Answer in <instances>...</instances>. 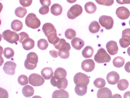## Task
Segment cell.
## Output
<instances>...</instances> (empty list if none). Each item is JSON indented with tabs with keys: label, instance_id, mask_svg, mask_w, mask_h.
Instances as JSON below:
<instances>
[{
	"label": "cell",
	"instance_id": "1",
	"mask_svg": "<svg viewBox=\"0 0 130 98\" xmlns=\"http://www.w3.org/2000/svg\"><path fill=\"white\" fill-rule=\"evenodd\" d=\"M38 61L37 54L34 52H30L27 55L24 63L25 68L28 70H33L36 68Z\"/></svg>",
	"mask_w": 130,
	"mask_h": 98
},
{
	"label": "cell",
	"instance_id": "2",
	"mask_svg": "<svg viewBox=\"0 0 130 98\" xmlns=\"http://www.w3.org/2000/svg\"><path fill=\"white\" fill-rule=\"evenodd\" d=\"M94 60L98 63H106L110 62L111 58L105 50L103 48H101L94 56Z\"/></svg>",
	"mask_w": 130,
	"mask_h": 98
},
{
	"label": "cell",
	"instance_id": "3",
	"mask_svg": "<svg viewBox=\"0 0 130 98\" xmlns=\"http://www.w3.org/2000/svg\"><path fill=\"white\" fill-rule=\"evenodd\" d=\"M25 22L26 25L32 29H37L40 26V21L34 13H29L26 18Z\"/></svg>",
	"mask_w": 130,
	"mask_h": 98
},
{
	"label": "cell",
	"instance_id": "4",
	"mask_svg": "<svg viewBox=\"0 0 130 98\" xmlns=\"http://www.w3.org/2000/svg\"><path fill=\"white\" fill-rule=\"evenodd\" d=\"M20 36L15 32L7 30L3 32L2 37L8 43L13 44L20 40Z\"/></svg>",
	"mask_w": 130,
	"mask_h": 98
},
{
	"label": "cell",
	"instance_id": "5",
	"mask_svg": "<svg viewBox=\"0 0 130 98\" xmlns=\"http://www.w3.org/2000/svg\"><path fill=\"white\" fill-rule=\"evenodd\" d=\"M50 81L52 86L59 89H64L68 86V81L66 78H58L54 76L51 78Z\"/></svg>",
	"mask_w": 130,
	"mask_h": 98
},
{
	"label": "cell",
	"instance_id": "6",
	"mask_svg": "<svg viewBox=\"0 0 130 98\" xmlns=\"http://www.w3.org/2000/svg\"><path fill=\"white\" fill-rule=\"evenodd\" d=\"M83 9L82 6L78 4L73 6L68 11L67 16L70 19H74L82 14Z\"/></svg>",
	"mask_w": 130,
	"mask_h": 98
},
{
	"label": "cell",
	"instance_id": "7",
	"mask_svg": "<svg viewBox=\"0 0 130 98\" xmlns=\"http://www.w3.org/2000/svg\"><path fill=\"white\" fill-rule=\"evenodd\" d=\"M99 21L101 26L106 30H110L113 27L114 21L110 16L102 15L99 18Z\"/></svg>",
	"mask_w": 130,
	"mask_h": 98
},
{
	"label": "cell",
	"instance_id": "8",
	"mask_svg": "<svg viewBox=\"0 0 130 98\" xmlns=\"http://www.w3.org/2000/svg\"><path fill=\"white\" fill-rule=\"evenodd\" d=\"M29 83L32 86L36 87L43 85L45 80L40 74L33 73L30 75L28 78Z\"/></svg>",
	"mask_w": 130,
	"mask_h": 98
},
{
	"label": "cell",
	"instance_id": "9",
	"mask_svg": "<svg viewBox=\"0 0 130 98\" xmlns=\"http://www.w3.org/2000/svg\"><path fill=\"white\" fill-rule=\"evenodd\" d=\"M120 45L126 48L130 45V28L125 29L122 33V38L119 40Z\"/></svg>",
	"mask_w": 130,
	"mask_h": 98
},
{
	"label": "cell",
	"instance_id": "10",
	"mask_svg": "<svg viewBox=\"0 0 130 98\" xmlns=\"http://www.w3.org/2000/svg\"><path fill=\"white\" fill-rule=\"evenodd\" d=\"M117 17L120 19L125 20L127 19L130 15V12L125 7L121 6L117 8L116 12Z\"/></svg>",
	"mask_w": 130,
	"mask_h": 98
},
{
	"label": "cell",
	"instance_id": "11",
	"mask_svg": "<svg viewBox=\"0 0 130 98\" xmlns=\"http://www.w3.org/2000/svg\"><path fill=\"white\" fill-rule=\"evenodd\" d=\"M73 80L75 84L82 83L88 85L90 83V79L88 76L86 74L82 73H76L74 76Z\"/></svg>",
	"mask_w": 130,
	"mask_h": 98
},
{
	"label": "cell",
	"instance_id": "12",
	"mask_svg": "<svg viewBox=\"0 0 130 98\" xmlns=\"http://www.w3.org/2000/svg\"><path fill=\"white\" fill-rule=\"evenodd\" d=\"M16 66L17 65L14 62L11 61H7L4 65L3 69L7 74L13 75L15 74Z\"/></svg>",
	"mask_w": 130,
	"mask_h": 98
},
{
	"label": "cell",
	"instance_id": "13",
	"mask_svg": "<svg viewBox=\"0 0 130 98\" xmlns=\"http://www.w3.org/2000/svg\"><path fill=\"white\" fill-rule=\"evenodd\" d=\"M81 68L83 71L86 72L92 71L95 68L94 61L92 59H87L82 62Z\"/></svg>",
	"mask_w": 130,
	"mask_h": 98
},
{
	"label": "cell",
	"instance_id": "14",
	"mask_svg": "<svg viewBox=\"0 0 130 98\" xmlns=\"http://www.w3.org/2000/svg\"><path fill=\"white\" fill-rule=\"evenodd\" d=\"M106 47L108 53L112 56L117 54L119 50L117 43L114 41H110L108 42Z\"/></svg>",
	"mask_w": 130,
	"mask_h": 98
},
{
	"label": "cell",
	"instance_id": "15",
	"mask_svg": "<svg viewBox=\"0 0 130 98\" xmlns=\"http://www.w3.org/2000/svg\"><path fill=\"white\" fill-rule=\"evenodd\" d=\"M120 78L119 74L115 71L108 73L106 76V80L108 83L111 85H115L118 83Z\"/></svg>",
	"mask_w": 130,
	"mask_h": 98
},
{
	"label": "cell",
	"instance_id": "16",
	"mask_svg": "<svg viewBox=\"0 0 130 98\" xmlns=\"http://www.w3.org/2000/svg\"><path fill=\"white\" fill-rule=\"evenodd\" d=\"M88 85L85 83H80L76 84L75 91L76 93L78 95L83 96L85 95L87 92Z\"/></svg>",
	"mask_w": 130,
	"mask_h": 98
},
{
	"label": "cell",
	"instance_id": "17",
	"mask_svg": "<svg viewBox=\"0 0 130 98\" xmlns=\"http://www.w3.org/2000/svg\"><path fill=\"white\" fill-rule=\"evenodd\" d=\"M98 98H112V91L107 88H103L99 89L97 93Z\"/></svg>",
	"mask_w": 130,
	"mask_h": 98
},
{
	"label": "cell",
	"instance_id": "18",
	"mask_svg": "<svg viewBox=\"0 0 130 98\" xmlns=\"http://www.w3.org/2000/svg\"><path fill=\"white\" fill-rule=\"evenodd\" d=\"M43 32L46 37L53 34L56 33V30L55 26L51 23H46L42 27Z\"/></svg>",
	"mask_w": 130,
	"mask_h": 98
},
{
	"label": "cell",
	"instance_id": "19",
	"mask_svg": "<svg viewBox=\"0 0 130 98\" xmlns=\"http://www.w3.org/2000/svg\"><path fill=\"white\" fill-rule=\"evenodd\" d=\"M72 46L76 50H80L85 45V42L80 38H74L71 41Z\"/></svg>",
	"mask_w": 130,
	"mask_h": 98
},
{
	"label": "cell",
	"instance_id": "20",
	"mask_svg": "<svg viewBox=\"0 0 130 98\" xmlns=\"http://www.w3.org/2000/svg\"><path fill=\"white\" fill-rule=\"evenodd\" d=\"M22 44L23 48L26 51H29L34 48L35 42L34 40L29 37L25 39L22 42Z\"/></svg>",
	"mask_w": 130,
	"mask_h": 98
},
{
	"label": "cell",
	"instance_id": "21",
	"mask_svg": "<svg viewBox=\"0 0 130 98\" xmlns=\"http://www.w3.org/2000/svg\"><path fill=\"white\" fill-rule=\"evenodd\" d=\"M70 49L71 46L70 45L59 49L58 51V56L61 58L64 59L68 58L70 57Z\"/></svg>",
	"mask_w": 130,
	"mask_h": 98
},
{
	"label": "cell",
	"instance_id": "22",
	"mask_svg": "<svg viewBox=\"0 0 130 98\" xmlns=\"http://www.w3.org/2000/svg\"><path fill=\"white\" fill-rule=\"evenodd\" d=\"M68 93L64 89L56 90L52 94V98H69Z\"/></svg>",
	"mask_w": 130,
	"mask_h": 98
},
{
	"label": "cell",
	"instance_id": "23",
	"mask_svg": "<svg viewBox=\"0 0 130 98\" xmlns=\"http://www.w3.org/2000/svg\"><path fill=\"white\" fill-rule=\"evenodd\" d=\"M62 7L58 4H54L51 6V12L55 16H58L62 12Z\"/></svg>",
	"mask_w": 130,
	"mask_h": 98
},
{
	"label": "cell",
	"instance_id": "24",
	"mask_svg": "<svg viewBox=\"0 0 130 98\" xmlns=\"http://www.w3.org/2000/svg\"><path fill=\"white\" fill-rule=\"evenodd\" d=\"M54 74L53 69L51 68H45L41 70V74L45 80H49Z\"/></svg>",
	"mask_w": 130,
	"mask_h": 98
},
{
	"label": "cell",
	"instance_id": "25",
	"mask_svg": "<svg viewBox=\"0 0 130 98\" xmlns=\"http://www.w3.org/2000/svg\"><path fill=\"white\" fill-rule=\"evenodd\" d=\"M34 90L33 88L30 85H26L23 88L22 93L25 97H30L34 94Z\"/></svg>",
	"mask_w": 130,
	"mask_h": 98
},
{
	"label": "cell",
	"instance_id": "26",
	"mask_svg": "<svg viewBox=\"0 0 130 98\" xmlns=\"http://www.w3.org/2000/svg\"><path fill=\"white\" fill-rule=\"evenodd\" d=\"M85 8L87 13L93 14L96 11L97 6L93 2H88L85 5Z\"/></svg>",
	"mask_w": 130,
	"mask_h": 98
},
{
	"label": "cell",
	"instance_id": "27",
	"mask_svg": "<svg viewBox=\"0 0 130 98\" xmlns=\"http://www.w3.org/2000/svg\"><path fill=\"white\" fill-rule=\"evenodd\" d=\"M94 53V50L92 47L90 46H86L82 51V55L86 58H91Z\"/></svg>",
	"mask_w": 130,
	"mask_h": 98
},
{
	"label": "cell",
	"instance_id": "28",
	"mask_svg": "<svg viewBox=\"0 0 130 98\" xmlns=\"http://www.w3.org/2000/svg\"><path fill=\"white\" fill-rule=\"evenodd\" d=\"M101 26L99 23L95 21L91 22L89 26V31L92 34L98 32Z\"/></svg>",
	"mask_w": 130,
	"mask_h": 98
},
{
	"label": "cell",
	"instance_id": "29",
	"mask_svg": "<svg viewBox=\"0 0 130 98\" xmlns=\"http://www.w3.org/2000/svg\"><path fill=\"white\" fill-rule=\"evenodd\" d=\"M11 28L15 32H18L23 28V25L22 22L18 20H14L11 22Z\"/></svg>",
	"mask_w": 130,
	"mask_h": 98
},
{
	"label": "cell",
	"instance_id": "30",
	"mask_svg": "<svg viewBox=\"0 0 130 98\" xmlns=\"http://www.w3.org/2000/svg\"><path fill=\"white\" fill-rule=\"evenodd\" d=\"M125 59L121 56H117L113 59V64L115 67L121 68L125 64Z\"/></svg>",
	"mask_w": 130,
	"mask_h": 98
},
{
	"label": "cell",
	"instance_id": "31",
	"mask_svg": "<svg viewBox=\"0 0 130 98\" xmlns=\"http://www.w3.org/2000/svg\"><path fill=\"white\" fill-rule=\"evenodd\" d=\"M128 86L129 83L128 81L124 79H121L119 80L117 84L118 89L122 91L127 89L128 88Z\"/></svg>",
	"mask_w": 130,
	"mask_h": 98
},
{
	"label": "cell",
	"instance_id": "32",
	"mask_svg": "<svg viewBox=\"0 0 130 98\" xmlns=\"http://www.w3.org/2000/svg\"><path fill=\"white\" fill-rule=\"evenodd\" d=\"M15 13L17 17L23 18L27 13V10L24 7H19L15 10Z\"/></svg>",
	"mask_w": 130,
	"mask_h": 98
},
{
	"label": "cell",
	"instance_id": "33",
	"mask_svg": "<svg viewBox=\"0 0 130 98\" xmlns=\"http://www.w3.org/2000/svg\"><path fill=\"white\" fill-rule=\"evenodd\" d=\"M67 73L66 70L61 68L56 69L54 73V76L58 78H66Z\"/></svg>",
	"mask_w": 130,
	"mask_h": 98
},
{
	"label": "cell",
	"instance_id": "34",
	"mask_svg": "<svg viewBox=\"0 0 130 98\" xmlns=\"http://www.w3.org/2000/svg\"><path fill=\"white\" fill-rule=\"evenodd\" d=\"M93 84L95 87L98 88H104L106 84L105 80L103 78H96L93 81Z\"/></svg>",
	"mask_w": 130,
	"mask_h": 98
},
{
	"label": "cell",
	"instance_id": "35",
	"mask_svg": "<svg viewBox=\"0 0 130 98\" xmlns=\"http://www.w3.org/2000/svg\"><path fill=\"white\" fill-rule=\"evenodd\" d=\"M37 46L38 48L41 50H45L48 47L47 41L44 39H41L38 41Z\"/></svg>",
	"mask_w": 130,
	"mask_h": 98
},
{
	"label": "cell",
	"instance_id": "36",
	"mask_svg": "<svg viewBox=\"0 0 130 98\" xmlns=\"http://www.w3.org/2000/svg\"><path fill=\"white\" fill-rule=\"evenodd\" d=\"M65 37L69 40H72L75 38L76 33L75 31L71 28L67 29L65 33Z\"/></svg>",
	"mask_w": 130,
	"mask_h": 98
},
{
	"label": "cell",
	"instance_id": "37",
	"mask_svg": "<svg viewBox=\"0 0 130 98\" xmlns=\"http://www.w3.org/2000/svg\"><path fill=\"white\" fill-rule=\"evenodd\" d=\"M4 55L7 59L11 58L13 57L14 55V52L12 48L10 47H7L5 48L4 52Z\"/></svg>",
	"mask_w": 130,
	"mask_h": 98
},
{
	"label": "cell",
	"instance_id": "38",
	"mask_svg": "<svg viewBox=\"0 0 130 98\" xmlns=\"http://www.w3.org/2000/svg\"><path fill=\"white\" fill-rule=\"evenodd\" d=\"M18 81L21 86H24L28 84V78L26 76L22 74L19 76L18 78Z\"/></svg>",
	"mask_w": 130,
	"mask_h": 98
},
{
	"label": "cell",
	"instance_id": "39",
	"mask_svg": "<svg viewBox=\"0 0 130 98\" xmlns=\"http://www.w3.org/2000/svg\"><path fill=\"white\" fill-rule=\"evenodd\" d=\"M96 3L100 5L105 6H111L113 5L114 0H95Z\"/></svg>",
	"mask_w": 130,
	"mask_h": 98
},
{
	"label": "cell",
	"instance_id": "40",
	"mask_svg": "<svg viewBox=\"0 0 130 98\" xmlns=\"http://www.w3.org/2000/svg\"><path fill=\"white\" fill-rule=\"evenodd\" d=\"M49 6H43L40 8L39 10V13L41 15H45L49 12Z\"/></svg>",
	"mask_w": 130,
	"mask_h": 98
},
{
	"label": "cell",
	"instance_id": "41",
	"mask_svg": "<svg viewBox=\"0 0 130 98\" xmlns=\"http://www.w3.org/2000/svg\"><path fill=\"white\" fill-rule=\"evenodd\" d=\"M32 0H20V3L22 6L27 7L32 4Z\"/></svg>",
	"mask_w": 130,
	"mask_h": 98
},
{
	"label": "cell",
	"instance_id": "42",
	"mask_svg": "<svg viewBox=\"0 0 130 98\" xmlns=\"http://www.w3.org/2000/svg\"><path fill=\"white\" fill-rule=\"evenodd\" d=\"M19 35L20 36V40H19V42L22 43V42L23 41L25 40V39L27 38H29V36L28 34L25 32H22L19 34Z\"/></svg>",
	"mask_w": 130,
	"mask_h": 98
},
{
	"label": "cell",
	"instance_id": "43",
	"mask_svg": "<svg viewBox=\"0 0 130 98\" xmlns=\"http://www.w3.org/2000/svg\"><path fill=\"white\" fill-rule=\"evenodd\" d=\"M8 94L7 91L4 89L1 88V98H8Z\"/></svg>",
	"mask_w": 130,
	"mask_h": 98
},
{
	"label": "cell",
	"instance_id": "44",
	"mask_svg": "<svg viewBox=\"0 0 130 98\" xmlns=\"http://www.w3.org/2000/svg\"><path fill=\"white\" fill-rule=\"evenodd\" d=\"M41 5L49 6L51 5V0H40Z\"/></svg>",
	"mask_w": 130,
	"mask_h": 98
},
{
	"label": "cell",
	"instance_id": "45",
	"mask_svg": "<svg viewBox=\"0 0 130 98\" xmlns=\"http://www.w3.org/2000/svg\"><path fill=\"white\" fill-rule=\"evenodd\" d=\"M51 56L53 58H56L58 56V52L56 50H52L49 51Z\"/></svg>",
	"mask_w": 130,
	"mask_h": 98
},
{
	"label": "cell",
	"instance_id": "46",
	"mask_svg": "<svg viewBox=\"0 0 130 98\" xmlns=\"http://www.w3.org/2000/svg\"><path fill=\"white\" fill-rule=\"evenodd\" d=\"M116 1L120 5L130 4V0H116Z\"/></svg>",
	"mask_w": 130,
	"mask_h": 98
},
{
	"label": "cell",
	"instance_id": "47",
	"mask_svg": "<svg viewBox=\"0 0 130 98\" xmlns=\"http://www.w3.org/2000/svg\"><path fill=\"white\" fill-rule=\"evenodd\" d=\"M125 69L127 73H130V61H128L125 66Z\"/></svg>",
	"mask_w": 130,
	"mask_h": 98
},
{
	"label": "cell",
	"instance_id": "48",
	"mask_svg": "<svg viewBox=\"0 0 130 98\" xmlns=\"http://www.w3.org/2000/svg\"><path fill=\"white\" fill-rule=\"evenodd\" d=\"M124 98H130V91H127L124 93Z\"/></svg>",
	"mask_w": 130,
	"mask_h": 98
},
{
	"label": "cell",
	"instance_id": "49",
	"mask_svg": "<svg viewBox=\"0 0 130 98\" xmlns=\"http://www.w3.org/2000/svg\"><path fill=\"white\" fill-rule=\"evenodd\" d=\"M112 98H122V97L119 94H115L112 96Z\"/></svg>",
	"mask_w": 130,
	"mask_h": 98
},
{
	"label": "cell",
	"instance_id": "50",
	"mask_svg": "<svg viewBox=\"0 0 130 98\" xmlns=\"http://www.w3.org/2000/svg\"><path fill=\"white\" fill-rule=\"evenodd\" d=\"M66 1H67V2H68L69 3L72 4L75 3V2H76L77 0H66Z\"/></svg>",
	"mask_w": 130,
	"mask_h": 98
},
{
	"label": "cell",
	"instance_id": "51",
	"mask_svg": "<svg viewBox=\"0 0 130 98\" xmlns=\"http://www.w3.org/2000/svg\"><path fill=\"white\" fill-rule=\"evenodd\" d=\"M127 53L128 56H130V46L128 48L127 50Z\"/></svg>",
	"mask_w": 130,
	"mask_h": 98
},
{
	"label": "cell",
	"instance_id": "52",
	"mask_svg": "<svg viewBox=\"0 0 130 98\" xmlns=\"http://www.w3.org/2000/svg\"><path fill=\"white\" fill-rule=\"evenodd\" d=\"M33 97L34 98H42L41 96L37 95L34 96H33Z\"/></svg>",
	"mask_w": 130,
	"mask_h": 98
},
{
	"label": "cell",
	"instance_id": "53",
	"mask_svg": "<svg viewBox=\"0 0 130 98\" xmlns=\"http://www.w3.org/2000/svg\"><path fill=\"white\" fill-rule=\"evenodd\" d=\"M129 25H130V20L129 21Z\"/></svg>",
	"mask_w": 130,
	"mask_h": 98
},
{
	"label": "cell",
	"instance_id": "54",
	"mask_svg": "<svg viewBox=\"0 0 130 98\" xmlns=\"http://www.w3.org/2000/svg\"><path fill=\"white\" fill-rule=\"evenodd\" d=\"M32 98H34V97H32Z\"/></svg>",
	"mask_w": 130,
	"mask_h": 98
},
{
	"label": "cell",
	"instance_id": "55",
	"mask_svg": "<svg viewBox=\"0 0 130 98\" xmlns=\"http://www.w3.org/2000/svg\"></svg>",
	"mask_w": 130,
	"mask_h": 98
}]
</instances>
